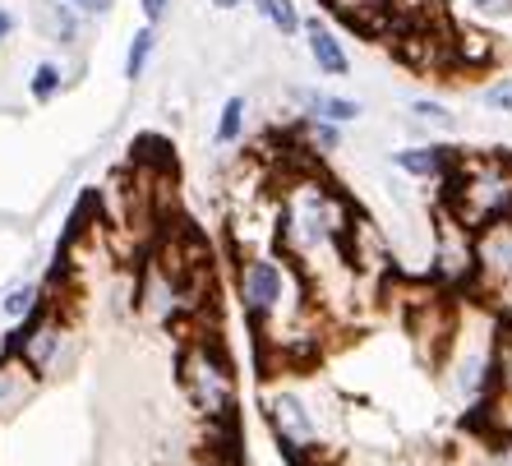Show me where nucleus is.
I'll use <instances>...</instances> for the list:
<instances>
[{
	"mask_svg": "<svg viewBox=\"0 0 512 466\" xmlns=\"http://www.w3.org/2000/svg\"><path fill=\"white\" fill-rule=\"evenodd\" d=\"M176 388L194 420H236L240 379L222 337H185L176 351Z\"/></svg>",
	"mask_w": 512,
	"mask_h": 466,
	"instance_id": "nucleus-1",
	"label": "nucleus"
},
{
	"mask_svg": "<svg viewBox=\"0 0 512 466\" xmlns=\"http://www.w3.org/2000/svg\"><path fill=\"white\" fill-rule=\"evenodd\" d=\"M70 342H74L70 314H60L51 300H42L24 323H14L10 342H5V356L19 360L33 379H51L70 360Z\"/></svg>",
	"mask_w": 512,
	"mask_h": 466,
	"instance_id": "nucleus-2",
	"label": "nucleus"
},
{
	"mask_svg": "<svg viewBox=\"0 0 512 466\" xmlns=\"http://www.w3.org/2000/svg\"><path fill=\"white\" fill-rule=\"evenodd\" d=\"M259 402H263V420H268L277 448H282L291 462H305V457L323 453V430H319V420H314L310 397L300 393V388H291V383H268Z\"/></svg>",
	"mask_w": 512,
	"mask_h": 466,
	"instance_id": "nucleus-3",
	"label": "nucleus"
},
{
	"mask_svg": "<svg viewBox=\"0 0 512 466\" xmlns=\"http://www.w3.org/2000/svg\"><path fill=\"white\" fill-rule=\"evenodd\" d=\"M480 425L494 439H512V314L499 319L494 333V370H489V393L480 402Z\"/></svg>",
	"mask_w": 512,
	"mask_h": 466,
	"instance_id": "nucleus-4",
	"label": "nucleus"
},
{
	"mask_svg": "<svg viewBox=\"0 0 512 466\" xmlns=\"http://www.w3.org/2000/svg\"><path fill=\"white\" fill-rule=\"evenodd\" d=\"M453 148L448 144H416V148H397L393 153V167L411 180H443L453 171Z\"/></svg>",
	"mask_w": 512,
	"mask_h": 466,
	"instance_id": "nucleus-5",
	"label": "nucleus"
},
{
	"mask_svg": "<svg viewBox=\"0 0 512 466\" xmlns=\"http://www.w3.org/2000/svg\"><path fill=\"white\" fill-rule=\"evenodd\" d=\"M296 102L305 111H310V120H328V125H356L360 116H365V107H360L356 97H342V93H319V88H300Z\"/></svg>",
	"mask_w": 512,
	"mask_h": 466,
	"instance_id": "nucleus-6",
	"label": "nucleus"
},
{
	"mask_svg": "<svg viewBox=\"0 0 512 466\" xmlns=\"http://www.w3.org/2000/svg\"><path fill=\"white\" fill-rule=\"evenodd\" d=\"M310 56H314V65H319V74H328V79H346V74H351V56H346L342 42H337L319 19L310 24Z\"/></svg>",
	"mask_w": 512,
	"mask_h": 466,
	"instance_id": "nucleus-7",
	"label": "nucleus"
},
{
	"mask_svg": "<svg viewBox=\"0 0 512 466\" xmlns=\"http://www.w3.org/2000/svg\"><path fill=\"white\" fill-rule=\"evenodd\" d=\"M42 300H47V287H42V282H10V287L0 291V319L24 323Z\"/></svg>",
	"mask_w": 512,
	"mask_h": 466,
	"instance_id": "nucleus-8",
	"label": "nucleus"
},
{
	"mask_svg": "<svg viewBox=\"0 0 512 466\" xmlns=\"http://www.w3.org/2000/svg\"><path fill=\"white\" fill-rule=\"evenodd\" d=\"M245 111H250V102H245L240 93L222 102V116H217V130H213L217 148H236L240 139H245Z\"/></svg>",
	"mask_w": 512,
	"mask_h": 466,
	"instance_id": "nucleus-9",
	"label": "nucleus"
},
{
	"mask_svg": "<svg viewBox=\"0 0 512 466\" xmlns=\"http://www.w3.org/2000/svg\"><path fill=\"white\" fill-rule=\"evenodd\" d=\"M65 88V70H60L56 60H42L33 70V79H28V93H33V102H51V97Z\"/></svg>",
	"mask_w": 512,
	"mask_h": 466,
	"instance_id": "nucleus-10",
	"label": "nucleus"
},
{
	"mask_svg": "<svg viewBox=\"0 0 512 466\" xmlns=\"http://www.w3.org/2000/svg\"><path fill=\"white\" fill-rule=\"evenodd\" d=\"M254 5H259V14L282 37H296L300 33V14H296V5H291V0H254Z\"/></svg>",
	"mask_w": 512,
	"mask_h": 466,
	"instance_id": "nucleus-11",
	"label": "nucleus"
},
{
	"mask_svg": "<svg viewBox=\"0 0 512 466\" xmlns=\"http://www.w3.org/2000/svg\"><path fill=\"white\" fill-rule=\"evenodd\" d=\"M153 47H157V33H153V28H139V33H134V42H130V51H125V79H139V74L148 70Z\"/></svg>",
	"mask_w": 512,
	"mask_h": 466,
	"instance_id": "nucleus-12",
	"label": "nucleus"
},
{
	"mask_svg": "<svg viewBox=\"0 0 512 466\" xmlns=\"http://www.w3.org/2000/svg\"><path fill=\"white\" fill-rule=\"evenodd\" d=\"M47 28H51L56 42H74V37H79V19H74V10L65 5V0H56V5L47 10Z\"/></svg>",
	"mask_w": 512,
	"mask_h": 466,
	"instance_id": "nucleus-13",
	"label": "nucleus"
},
{
	"mask_svg": "<svg viewBox=\"0 0 512 466\" xmlns=\"http://www.w3.org/2000/svg\"><path fill=\"white\" fill-rule=\"evenodd\" d=\"M411 116L416 120H425V125H439V130H457V116L443 102H429V97H416L411 102Z\"/></svg>",
	"mask_w": 512,
	"mask_h": 466,
	"instance_id": "nucleus-14",
	"label": "nucleus"
},
{
	"mask_svg": "<svg viewBox=\"0 0 512 466\" xmlns=\"http://www.w3.org/2000/svg\"><path fill=\"white\" fill-rule=\"evenodd\" d=\"M305 144H310L314 153H337V148H342V130L328 125V120H310V139H305Z\"/></svg>",
	"mask_w": 512,
	"mask_h": 466,
	"instance_id": "nucleus-15",
	"label": "nucleus"
},
{
	"mask_svg": "<svg viewBox=\"0 0 512 466\" xmlns=\"http://www.w3.org/2000/svg\"><path fill=\"white\" fill-rule=\"evenodd\" d=\"M485 107L489 111H512V74H508V79H499V84L485 88Z\"/></svg>",
	"mask_w": 512,
	"mask_h": 466,
	"instance_id": "nucleus-16",
	"label": "nucleus"
},
{
	"mask_svg": "<svg viewBox=\"0 0 512 466\" xmlns=\"http://www.w3.org/2000/svg\"><path fill=\"white\" fill-rule=\"evenodd\" d=\"M466 10L480 14V19H508L512 0H466Z\"/></svg>",
	"mask_w": 512,
	"mask_h": 466,
	"instance_id": "nucleus-17",
	"label": "nucleus"
},
{
	"mask_svg": "<svg viewBox=\"0 0 512 466\" xmlns=\"http://www.w3.org/2000/svg\"><path fill=\"white\" fill-rule=\"evenodd\" d=\"M65 5H70V10H79V14H97V19H102V14H111V5H116V0H65Z\"/></svg>",
	"mask_w": 512,
	"mask_h": 466,
	"instance_id": "nucleus-18",
	"label": "nucleus"
},
{
	"mask_svg": "<svg viewBox=\"0 0 512 466\" xmlns=\"http://www.w3.org/2000/svg\"><path fill=\"white\" fill-rule=\"evenodd\" d=\"M167 5H171V0H139V10H143V19H148V24H157V19L167 14Z\"/></svg>",
	"mask_w": 512,
	"mask_h": 466,
	"instance_id": "nucleus-19",
	"label": "nucleus"
},
{
	"mask_svg": "<svg viewBox=\"0 0 512 466\" xmlns=\"http://www.w3.org/2000/svg\"><path fill=\"white\" fill-rule=\"evenodd\" d=\"M14 24H19V19H14L10 10H0V42H5V37L14 33Z\"/></svg>",
	"mask_w": 512,
	"mask_h": 466,
	"instance_id": "nucleus-20",
	"label": "nucleus"
},
{
	"mask_svg": "<svg viewBox=\"0 0 512 466\" xmlns=\"http://www.w3.org/2000/svg\"><path fill=\"white\" fill-rule=\"evenodd\" d=\"M245 0H213V10H240Z\"/></svg>",
	"mask_w": 512,
	"mask_h": 466,
	"instance_id": "nucleus-21",
	"label": "nucleus"
}]
</instances>
